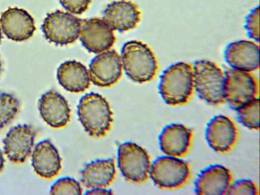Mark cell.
Segmentation results:
<instances>
[{"label": "cell", "instance_id": "obj_2", "mask_svg": "<svg viewBox=\"0 0 260 195\" xmlns=\"http://www.w3.org/2000/svg\"><path fill=\"white\" fill-rule=\"evenodd\" d=\"M120 57L124 72L133 81L146 83L155 77L157 59L146 44L138 40L127 41L121 48Z\"/></svg>", "mask_w": 260, "mask_h": 195}, {"label": "cell", "instance_id": "obj_8", "mask_svg": "<svg viewBox=\"0 0 260 195\" xmlns=\"http://www.w3.org/2000/svg\"><path fill=\"white\" fill-rule=\"evenodd\" d=\"M224 76L225 101L232 109L236 110L257 98L258 82L250 72L229 68Z\"/></svg>", "mask_w": 260, "mask_h": 195}, {"label": "cell", "instance_id": "obj_5", "mask_svg": "<svg viewBox=\"0 0 260 195\" xmlns=\"http://www.w3.org/2000/svg\"><path fill=\"white\" fill-rule=\"evenodd\" d=\"M117 162L122 176L128 181L141 184L148 179L151 165L150 156L137 144L126 142L119 145Z\"/></svg>", "mask_w": 260, "mask_h": 195}, {"label": "cell", "instance_id": "obj_27", "mask_svg": "<svg viewBox=\"0 0 260 195\" xmlns=\"http://www.w3.org/2000/svg\"><path fill=\"white\" fill-rule=\"evenodd\" d=\"M62 7L73 14L80 15L88 8L91 0H58Z\"/></svg>", "mask_w": 260, "mask_h": 195}, {"label": "cell", "instance_id": "obj_13", "mask_svg": "<svg viewBox=\"0 0 260 195\" xmlns=\"http://www.w3.org/2000/svg\"><path fill=\"white\" fill-rule=\"evenodd\" d=\"M38 107L42 118L51 127H63L70 120L71 111L67 101L55 90L43 93L39 100Z\"/></svg>", "mask_w": 260, "mask_h": 195}, {"label": "cell", "instance_id": "obj_30", "mask_svg": "<svg viewBox=\"0 0 260 195\" xmlns=\"http://www.w3.org/2000/svg\"><path fill=\"white\" fill-rule=\"evenodd\" d=\"M2 38V35L1 28V26H0V43L1 42Z\"/></svg>", "mask_w": 260, "mask_h": 195}, {"label": "cell", "instance_id": "obj_25", "mask_svg": "<svg viewBox=\"0 0 260 195\" xmlns=\"http://www.w3.org/2000/svg\"><path fill=\"white\" fill-rule=\"evenodd\" d=\"M258 194V190L255 183L248 179H239L231 183L227 194Z\"/></svg>", "mask_w": 260, "mask_h": 195}, {"label": "cell", "instance_id": "obj_20", "mask_svg": "<svg viewBox=\"0 0 260 195\" xmlns=\"http://www.w3.org/2000/svg\"><path fill=\"white\" fill-rule=\"evenodd\" d=\"M116 174L112 158L96 159L85 165L81 172V182L89 189L106 188L113 181Z\"/></svg>", "mask_w": 260, "mask_h": 195}, {"label": "cell", "instance_id": "obj_14", "mask_svg": "<svg viewBox=\"0 0 260 195\" xmlns=\"http://www.w3.org/2000/svg\"><path fill=\"white\" fill-rule=\"evenodd\" d=\"M259 46L246 40L230 43L224 51V58L231 68L251 72L259 66Z\"/></svg>", "mask_w": 260, "mask_h": 195}, {"label": "cell", "instance_id": "obj_18", "mask_svg": "<svg viewBox=\"0 0 260 195\" xmlns=\"http://www.w3.org/2000/svg\"><path fill=\"white\" fill-rule=\"evenodd\" d=\"M192 138L190 128L181 123H171L164 127L159 135V148L166 155L180 157L188 151Z\"/></svg>", "mask_w": 260, "mask_h": 195}, {"label": "cell", "instance_id": "obj_28", "mask_svg": "<svg viewBox=\"0 0 260 195\" xmlns=\"http://www.w3.org/2000/svg\"><path fill=\"white\" fill-rule=\"evenodd\" d=\"M86 194H111L112 191L106 188H96L90 189L85 193Z\"/></svg>", "mask_w": 260, "mask_h": 195}, {"label": "cell", "instance_id": "obj_29", "mask_svg": "<svg viewBox=\"0 0 260 195\" xmlns=\"http://www.w3.org/2000/svg\"><path fill=\"white\" fill-rule=\"evenodd\" d=\"M5 165V159L3 153L0 149V173L3 171Z\"/></svg>", "mask_w": 260, "mask_h": 195}, {"label": "cell", "instance_id": "obj_19", "mask_svg": "<svg viewBox=\"0 0 260 195\" xmlns=\"http://www.w3.org/2000/svg\"><path fill=\"white\" fill-rule=\"evenodd\" d=\"M31 160L35 172L43 178L55 177L61 168V159L58 151L48 139L42 140L36 144Z\"/></svg>", "mask_w": 260, "mask_h": 195}, {"label": "cell", "instance_id": "obj_10", "mask_svg": "<svg viewBox=\"0 0 260 195\" xmlns=\"http://www.w3.org/2000/svg\"><path fill=\"white\" fill-rule=\"evenodd\" d=\"M35 137V130L29 124H19L10 128L3 141L8 159L15 164L25 162L32 151Z\"/></svg>", "mask_w": 260, "mask_h": 195}, {"label": "cell", "instance_id": "obj_9", "mask_svg": "<svg viewBox=\"0 0 260 195\" xmlns=\"http://www.w3.org/2000/svg\"><path fill=\"white\" fill-rule=\"evenodd\" d=\"M88 72L90 81L94 85L101 87H111L122 76L120 55L114 49L99 53L91 60Z\"/></svg>", "mask_w": 260, "mask_h": 195}, {"label": "cell", "instance_id": "obj_7", "mask_svg": "<svg viewBox=\"0 0 260 195\" xmlns=\"http://www.w3.org/2000/svg\"><path fill=\"white\" fill-rule=\"evenodd\" d=\"M82 20L69 12L56 10L47 14L41 29L44 37L56 45L72 44L79 37Z\"/></svg>", "mask_w": 260, "mask_h": 195}, {"label": "cell", "instance_id": "obj_12", "mask_svg": "<svg viewBox=\"0 0 260 195\" xmlns=\"http://www.w3.org/2000/svg\"><path fill=\"white\" fill-rule=\"evenodd\" d=\"M205 139L209 146L214 151L226 153L235 146L238 138V130L234 121L223 115L214 116L207 123Z\"/></svg>", "mask_w": 260, "mask_h": 195}, {"label": "cell", "instance_id": "obj_15", "mask_svg": "<svg viewBox=\"0 0 260 195\" xmlns=\"http://www.w3.org/2000/svg\"><path fill=\"white\" fill-rule=\"evenodd\" d=\"M4 34L14 41L22 42L31 38L36 30L34 19L26 10L10 7L0 18Z\"/></svg>", "mask_w": 260, "mask_h": 195}, {"label": "cell", "instance_id": "obj_4", "mask_svg": "<svg viewBox=\"0 0 260 195\" xmlns=\"http://www.w3.org/2000/svg\"><path fill=\"white\" fill-rule=\"evenodd\" d=\"M193 86L199 97L211 105H218L225 101L224 72L215 62L201 59L194 62Z\"/></svg>", "mask_w": 260, "mask_h": 195}, {"label": "cell", "instance_id": "obj_17", "mask_svg": "<svg viewBox=\"0 0 260 195\" xmlns=\"http://www.w3.org/2000/svg\"><path fill=\"white\" fill-rule=\"evenodd\" d=\"M141 19V12L134 3L125 0L113 1L103 12V19L113 30L120 32L133 29Z\"/></svg>", "mask_w": 260, "mask_h": 195}, {"label": "cell", "instance_id": "obj_24", "mask_svg": "<svg viewBox=\"0 0 260 195\" xmlns=\"http://www.w3.org/2000/svg\"><path fill=\"white\" fill-rule=\"evenodd\" d=\"M51 194H81L82 189L80 184L73 178L65 177L57 180L51 185Z\"/></svg>", "mask_w": 260, "mask_h": 195}, {"label": "cell", "instance_id": "obj_1", "mask_svg": "<svg viewBox=\"0 0 260 195\" xmlns=\"http://www.w3.org/2000/svg\"><path fill=\"white\" fill-rule=\"evenodd\" d=\"M158 89L166 104L178 106L186 104L194 89L191 66L180 61L168 67L160 76Z\"/></svg>", "mask_w": 260, "mask_h": 195}, {"label": "cell", "instance_id": "obj_31", "mask_svg": "<svg viewBox=\"0 0 260 195\" xmlns=\"http://www.w3.org/2000/svg\"><path fill=\"white\" fill-rule=\"evenodd\" d=\"M1 71H2V63H1V60H0V74H1Z\"/></svg>", "mask_w": 260, "mask_h": 195}, {"label": "cell", "instance_id": "obj_3", "mask_svg": "<svg viewBox=\"0 0 260 195\" xmlns=\"http://www.w3.org/2000/svg\"><path fill=\"white\" fill-rule=\"evenodd\" d=\"M77 114L85 131L90 136L103 137L111 127V107L107 100L98 93L91 92L81 98Z\"/></svg>", "mask_w": 260, "mask_h": 195}, {"label": "cell", "instance_id": "obj_6", "mask_svg": "<svg viewBox=\"0 0 260 195\" xmlns=\"http://www.w3.org/2000/svg\"><path fill=\"white\" fill-rule=\"evenodd\" d=\"M149 176L158 188L175 189L186 183L190 176V169L186 161L179 157L161 156L151 165Z\"/></svg>", "mask_w": 260, "mask_h": 195}, {"label": "cell", "instance_id": "obj_21", "mask_svg": "<svg viewBox=\"0 0 260 195\" xmlns=\"http://www.w3.org/2000/svg\"><path fill=\"white\" fill-rule=\"evenodd\" d=\"M56 77L59 84L70 92H83L90 84L88 70L83 64L75 60L61 63L57 70Z\"/></svg>", "mask_w": 260, "mask_h": 195}, {"label": "cell", "instance_id": "obj_22", "mask_svg": "<svg viewBox=\"0 0 260 195\" xmlns=\"http://www.w3.org/2000/svg\"><path fill=\"white\" fill-rule=\"evenodd\" d=\"M259 102L257 98L236 110L239 122L250 129H259Z\"/></svg>", "mask_w": 260, "mask_h": 195}, {"label": "cell", "instance_id": "obj_26", "mask_svg": "<svg viewBox=\"0 0 260 195\" xmlns=\"http://www.w3.org/2000/svg\"><path fill=\"white\" fill-rule=\"evenodd\" d=\"M259 13L258 6L251 10L246 17L245 24V28L248 37L257 42H259Z\"/></svg>", "mask_w": 260, "mask_h": 195}, {"label": "cell", "instance_id": "obj_16", "mask_svg": "<svg viewBox=\"0 0 260 195\" xmlns=\"http://www.w3.org/2000/svg\"><path fill=\"white\" fill-rule=\"evenodd\" d=\"M232 183L229 169L222 165H211L202 170L194 182L197 194H227Z\"/></svg>", "mask_w": 260, "mask_h": 195}, {"label": "cell", "instance_id": "obj_11", "mask_svg": "<svg viewBox=\"0 0 260 195\" xmlns=\"http://www.w3.org/2000/svg\"><path fill=\"white\" fill-rule=\"evenodd\" d=\"M79 39L88 52L95 54L109 50L115 42L113 30L99 18L82 20Z\"/></svg>", "mask_w": 260, "mask_h": 195}, {"label": "cell", "instance_id": "obj_23", "mask_svg": "<svg viewBox=\"0 0 260 195\" xmlns=\"http://www.w3.org/2000/svg\"><path fill=\"white\" fill-rule=\"evenodd\" d=\"M19 102L13 94L0 93V130L9 124L19 112Z\"/></svg>", "mask_w": 260, "mask_h": 195}]
</instances>
